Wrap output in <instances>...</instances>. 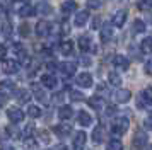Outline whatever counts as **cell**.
I'll return each instance as SVG.
<instances>
[{"label": "cell", "mask_w": 152, "mask_h": 150, "mask_svg": "<svg viewBox=\"0 0 152 150\" xmlns=\"http://www.w3.org/2000/svg\"><path fill=\"white\" fill-rule=\"evenodd\" d=\"M128 128H130V121H128V118H123V116L115 118L111 123V133L113 135H125L128 131Z\"/></svg>", "instance_id": "cell-1"}, {"label": "cell", "mask_w": 152, "mask_h": 150, "mask_svg": "<svg viewBox=\"0 0 152 150\" xmlns=\"http://www.w3.org/2000/svg\"><path fill=\"white\" fill-rule=\"evenodd\" d=\"M7 118L15 125V123H21L24 119V113L19 108H10V109H7Z\"/></svg>", "instance_id": "cell-2"}, {"label": "cell", "mask_w": 152, "mask_h": 150, "mask_svg": "<svg viewBox=\"0 0 152 150\" xmlns=\"http://www.w3.org/2000/svg\"><path fill=\"white\" fill-rule=\"evenodd\" d=\"M2 70H4V74H7V75L17 74V70H19V63L14 61V60H4V63H2Z\"/></svg>", "instance_id": "cell-3"}, {"label": "cell", "mask_w": 152, "mask_h": 150, "mask_svg": "<svg viewBox=\"0 0 152 150\" xmlns=\"http://www.w3.org/2000/svg\"><path fill=\"white\" fill-rule=\"evenodd\" d=\"M130 99H132V92L128 89H120V90L115 92V101L118 104H125V102H128Z\"/></svg>", "instance_id": "cell-4"}, {"label": "cell", "mask_w": 152, "mask_h": 150, "mask_svg": "<svg viewBox=\"0 0 152 150\" xmlns=\"http://www.w3.org/2000/svg\"><path fill=\"white\" fill-rule=\"evenodd\" d=\"M147 104H152V87H147L140 92V101H138V106L144 108Z\"/></svg>", "instance_id": "cell-5"}, {"label": "cell", "mask_w": 152, "mask_h": 150, "mask_svg": "<svg viewBox=\"0 0 152 150\" xmlns=\"http://www.w3.org/2000/svg\"><path fill=\"white\" fill-rule=\"evenodd\" d=\"M125 22H126V12H125V10H118V12L113 15V19H111V26L123 27Z\"/></svg>", "instance_id": "cell-6"}, {"label": "cell", "mask_w": 152, "mask_h": 150, "mask_svg": "<svg viewBox=\"0 0 152 150\" xmlns=\"http://www.w3.org/2000/svg\"><path fill=\"white\" fill-rule=\"evenodd\" d=\"M77 84L80 85V87L84 89H89L92 87V75L87 74V72H84V74H80L79 77H77Z\"/></svg>", "instance_id": "cell-7"}, {"label": "cell", "mask_w": 152, "mask_h": 150, "mask_svg": "<svg viewBox=\"0 0 152 150\" xmlns=\"http://www.w3.org/2000/svg\"><path fill=\"white\" fill-rule=\"evenodd\" d=\"M86 140H87V135L84 131H77L75 135H74V149L80 150L86 145Z\"/></svg>", "instance_id": "cell-8"}, {"label": "cell", "mask_w": 152, "mask_h": 150, "mask_svg": "<svg viewBox=\"0 0 152 150\" xmlns=\"http://www.w3.org/2000/svg\"><path fill=\"white\" fill-rule=\"evenodd\" d=\"M75 70H77V67H75V63H72V61H65V63L60 65V72L65 77H72V75L75 74Z\"/></svg>", "instance_id": "cell-9"}, {"label": "cell", "mask_w": 152, "mask_h": 150, "mask_svg": "<svg viewBox=\"0 0 152 150\" xmlns=\"http://www.w3.org/2000/svg\"><path fill=\"white\" fill-rule=\"evenodd\" d=\"M145 145H147V135L144 131H137L135 136H133V147L135 149H142Z\"/></svg>", "instance_id": "cell-10"}, {"label": "cell", "mask_w": 152, "mask_h": 150, "mask_svg": "<svg viewBox=\"0 0 152 150\" xmlns=\"http://www.w3.org/2000/svg\"><path fill=\"white\" fill-rule=\"evenodd\" d=\"M113 63H115L116 68H121V70H126V68L130 67V60H128L126 56H123V55H116L115 60H113Z\"/></svg>", "instance_id": "cell-11"}, {"label": "cell", "mask_w": 152, "mask_h": 150, "mask_svg": "<svg viewBox=\"0 0 152 150\" xmlns=\"http://www.w3.org/2000/svg\"><path fill=\"white\" fill-rule=\"evenodd\" d=\"M53 131H55V135H58L60 138H65V136L70 135L72 128H70V125H56V126H53Z\"/></svg>", "instance_id": "cell-12"}, {"label": "cell", "mask_w": 152, "mask_h": 150, "mask_svg": "<svg viewBox=\"0 0 152 150\" xmlns=\"http://www.w3.org/2000/svg\"><path fill=\"white\" fill-rule=\"evenodd\" d=\"M41 84H43L46 89H55V87H56V79H55V75H51V74L41 75Z\"/></svg>", "instance_id": "cell-13"}, {"label": "cell", "mask_w": 152, "mask_h": 150, "mask_svg": "<svg viewBox=\"0 0 152 150\" xmlns=\"http://www.w3.org/2000/svg\"><path fill=\"white\" fill-rule=\"evenodd\" d=\"M50 22H46V20H39L38 24H36V34L38 36H48L50 34Z\"/></svg>", "instance_id": "cell-14"}, {"label": "cell", "mask_w": 152, "mask_h": 150, "mask_svg": "<svg viewBox=\"0 0 152 150\" xmlns=\"http://www.w3.org/2000/svg\"><path fill=\"white\" fill-rule=\"evenodd\" d=\"M72 116H74V109L70 108V106H62V108L58 109V118L62 121H69Z\"/></svg>", "instance_id": "cell-15"}, {"label": "cell", "mask_w": 152, "mask_h": 150, "mask_svg": "<svg viewBox=\"0 0 152 150\" xmlns=\"http://www.w3.org/2000/svg\"><path fill=\"white\" fill-rule=\"evenodd\" d=\"M77 121L80 126H91L92 125V118H91L89 113H86V111H80L79 114H77Z\"/></svg>", "instance_id": "cell-16"}, {"label": "cell", "mask_w": 152, "mask_h": 150, "mask_svg": "<svg viewBox=\"0 0 152 150\" xmlns=\"http://www.w3.org/2000/svg\"><path fill=\"white\" fill-rule=\"evenodd\" d=\"M15 97H17V101L21 102V104H28V101L31 99V92H29L28 89H19L15 92Z\"/></svg>", "instance_id": "cell-17"}, {"label": "cell", "mask_w": 152, "mask_h": 150, "mask_svg": "<svg viewBox=\"0 0 152 150\" xmlns=\"http://www.w3.org/2000/svg\"><path fill=\"white\" fill-rule=\"evenodd\" d=\"M77 10V2L75 0H65L62 4V12L63 14H70Z\"/></svg>", "instance_id": "cell-18"}, {"label": "cell", "mask_w": 152, "mask_h": 150, "mask_svg": "<svg viewBox=\"0 0 152 150\" xmlns=\"http://www.w3.org/2000/svg\"><path fill=\"white\" fill-rule=\"evenodd\" d=\"M87 20H89V14L86 12V10H82V12H79L75 15V20H74V22H75L77 27H82V26H86Z\"/></svg>", "instance_id": "cell-19"}, {"label": "cell", "mask_w": 152, "mask_h": 150, "mask_svg": "<svg viewBox=\"0 0 152 150\" xmlns=\"http://www.w3.org/2000/svg\"><path fill=\"white\" fill-rule=\"evenodd\" d=\"M92 140H94V143H101L104 142V128L103 126H97V128H94V131H92Z\"/></svg>", "instance_id": "cell-20"}, {"label": "cell", "mask_w": 152, "mask_h": 150, "mask_svg": "<svg viewBox=\"0 0 152 150\" xmlns=\"http://www.w3.org/2000/svg\"><path fill=\"white\" fill-rule=\"evenodd\" d=\"M140 50H142V53L151 55L152 53V38H145V39H142V43H140Z\"/></svg>", "instance_id": "cell-21"}, {"label": "cell", "mask_w": 152, "mask_h": 150, "mask_svg": "<svg viewBox=\"0 0 152 150\" xmlns=\"http://www.w3.org/2000/svg\"><path fill=\"white\" fill-rule=\"evenodd\" d=\"M72 50H74V43H72L70 39L62 41V43H60V51H62L63 55H70V53H72Z\"/></svg>", "instance_id": "cell-22"}, {"label": "cell", "mask_w": 152, "mask_h": 150, "mask_svg": "<svg viewBox=\"0 0 152 150\" xmlns=\"http://www.w3.org/2000/svg\"><path fill=\"white\" fill-rule=\"evenodd\" d=\"M87 104H89L92 109H96V111H99V109L103 108V101H101V97H97V95H92L89 101H87Z\"/></svg>", "instance_id": "cell-23"}, {"label": "cell", "mask_w": 152, "mask_h": 150, "mask_svg": "<svg viewBox=\"0 0 152 150\" xmlns=\"http://www.w3.org/2000/svg\"><path fill=\"white\" fill-rule=\"evenodd\" d=\"M113 36V29H111L110 24H104L103 27H101V39L103 41H108Z\"/></svg>", "instance_id": "cell-24"}, {"label": "cell", "mask_w": 152, "mask_h": 150, "mask_svg": "<svg viewBox=\"0 0 152 150\" xmlns=\"http://www.w3.org/2000/svg\"><path fill=\"white\" fill-rule=\"evenodd\" d=\"M106 150H123V143L120 142L118 138H113V140H110V142H108Z\"/></svg>", "instance_id": "cell-25"}, {"label": "cell", "mask_w": 152, "mask_h": 150, "mask_svg": "<svg viewBox=\"0 0 152 150\" xmlns=\"http://www.w3.org/2000/svg\"><path fill=\"white\" fill-rule=\"evenodd\" d=\"M79 46H80L82 51H87L91 48V38L89 36H80V38H79Z\"/></svg>", "instance_id": "cell-26"}, {"label": "cell", "mask_w": 152, "mask_h": 150, "mask_svg": "<svg viewBox=\"0 0 152 150\" xmlns=\"http://www.w3.org/2000/svg\"><path fill=\"white\" fill-rule=\"evenodd\" d=\"M108 80H110L111 85H115V87H118L120 84H121V77L116 74V72H110V75H108Z\"/></svg>", "instance_id": "cell-27"}, {"label": "cell", "mask_w": 152, "mask_h": 150, "mask_svg": "<svg viewBox=\"0 0 152 150\" xmlns=\"http://www.w3.org/2000/svg\"><path fill=\"white\" fill-rule=\"evenodd\" d=\"M137 7L138 10H151L152 9V0H137Z\"/></svg>", "instance_id": "cell-28"}, {"label": "cell", "mask_w": 152, "mask_h": 150, "mask_svg": "<svg viewBox=\"0 0 152 150\" xmlns=\"http://www.w3.org/2000/svg\"><path fill=\"white\" fill-rule=\"evenodd\" d=\"M19 15H21V17H31V15H34V9L31 5H24L21 10H19Z\"/></svg>", "instance_id": "cell-29"}, {"label": "cell", "mask_w": 152, "mask_h": 150, "mask_svg": "<svg viewBox=\"0 0 152 150\" xmlns=\"http://www.w3.org/2000/svg\"><path fill=\"white\" fill-rule=\"evenodd\" d=\"M19 34H21L22 38H28L29 34H31V26L26 24V22H22L21 26H19Z\"/></svg>", "instance_id": "cell-30"}, {"label": "cell", "mask_w": 152, "mask_h": 150, "mask_svg": "<svg viewBox=\"0 0 152 150\" xmlns=\"http://www.w3.org/2000/svg\"><path fill=\"white\" fill-rule=\"evenodd\" d=\"M28 114L31 116V118H39V116H41V109L38 108V106H29Z\"/></svg>", "instance_id": "cell-31"}, {"label": "cell", "mask_w": 152, "mask_h": 150, "mask_svg": "<svg viewBox=\"0 0 152 150\" xmlns=\"http://www.w3.org/2000/svg\"><path fill=\"white\" fill-rule=\"evenodd\" d=\"M133 31H135V33H144V31H145L144 20H140V19L133 20Z\"/></svg>", "instance_id": "cell-32"}, {"label": "cell", "mask_w": 152, "mask_h": 150, "mask_svg": "<svg viewBox=\"0 0 152 150\" xmlns=\"http://www.w3.org/2000/svg\"><path fill=\"white\" fill-rule=\"evenodd\" d=\"M70 99L75 101V102H79V101H82L84 99V94L82 92H77V90H72V92H70Z\"/></svg>", "instance_id": "cell-33"}, {"label": "cell", "mask_w": 152, "mask_h": 150, "mask_svg": "<svg viewBox=\"0 0 152 150\" xmlns=\"http://www.w3.org/2000/svg\"><path fill=\"white\" fill-rule=\"evenodd\" d=\"M34 94H36V99H38V101H46V94H45V92H43V90H39V89H38V85H34Z\"/></svg>", "instance_id": "cell-34"}, {"label": "cell", "mask_w": 152, "mask_h": 150, "mask_svg": "<svg viewBox=\"0 0 152 150\" xmlns=\"http://www.w3.org/2000/svg\"><path fill=\"white\" fill-rule=\"evenodd\" d=\"M5 131H7V135L10 136V138H19V130H15V128H7Z\"/></svg>", "instance_id": "cell-35"}, {"label": "cell", "mask_w": 152, "mask_h": 150, "mask_svg": "<svg viewBox=\"0 0 152 150\" xmlns=\"http://www.w3.org/2000/svg\"><path fill=\"white\" fill-rule=\"evenodd\" d=\"M24 145L28 147V149H36V143H34V138H26V142H24Z\"/></svg>", "instance_id": "cell-36"}, {"label": "cell", "mask_w": 152, "mask_h": 150, "mask_svg": "<svg viewBox=\"0 0 152 150\" xmlns=\"http://www.w3.org/2000/svg\"><path fill=\"white\" fill-rule=\"evenodd\" d=\"M63 99H65V94H63V92H56V94L53 95V102H62Z\"/></svg>", "instance_id": "cell-37"}, {"label": "cell", "mask_w": 152, "mask_h": 150, "mask_svg": "<svg viewBox=\"0 0 152 150\" xmlns=\"http://www.w3.org/2000/svg\"><path fill=\"white\" fill-rule=\"evenodd\" d=\"M39 138L43 140V143H50L51 142V140H50V135L46 133V131H41V133H39Z\"/></svg>", "instance_id": "cell-38"}, {"label": "cell", "mask_w": 152, "mask_h": 150, "mask_svg": "<svg viewBox=\"0 0 152 150\" xmlns=\"http://www.w3.org/2000/svg\"><path fill=\"white\" fill-rule=\"evenodd\" d=\"M145 74L147 75H152V58L147 63H145Z\"/></svg>", "instance_id": "cell-39"}, {"label": "cell", "mask_w": 152, "mask_h": 150, "mask_svg": "<svg viewBox=\"0 0 152 150\" xmlns=\"http://www.w3.org/2000/svg\"><path fill=\"white\" fill-rule=\"evenodd\" d=\"M99 24H101V19H99V17H96V19L92 20V29H101V27H99Z\"/></svg>", "instance_id": "cell-40"}, {"label": "cell", "mask_w": 152, "mask_h": 150, "mask_svg": "<svg viewBox=\"0 0 152 150\" xmlns=\"http://www.w3.org/2000/svg\"><path fill=\"white\" fill-rule=\"evenodd\" d=\"M101 5V2H94V0H89V7H92V9H97V7Z\"/></svg>", "instance_id": "cell-41"}, {"label": "cell", "mask_w": 152, "mask_h": 150, "mask_svg": "<svg viewBox=\"0 0 152 150\" xmlns=\"http://www.w3.org/2000/svg\"><path fill=\"white\" fill-rule=\"evenodd\" d=\"M12 85H14V84H12L10 80H4L2 82V87L4 89H9V87H12Z\"/></svg>", "instance_id": "cell-42"}, {"label": "cell", "mask_w": 152, "mask_h": 150, "mask_svg": "<svg viewBox=\"0 0 152 150\" xmlns=\"http://www.w3.org/2000/svg\"><path fill=\"white\" fill-rule=\"evenodd\" d=\"M144 125H145V128H147V130H151V131H152V119H145Z\"/></svg>", "instance_id": "cell-43"}, {"label": "cell", "mask_w": 152, "mask_h": 150, "mask_svg": "<svg viewBox=\"0 0 152 150\" xmlns=\"http://www.w3.org/2000/svg\"><path fill=\"white\" fill-rule=\"evenodd\" d=\"M80 63H84V65H91V60L89 58H80Z\"/></svg>", "instance_id": "cell-44"}, {"label": "cell", "mask_w": 152, "mask_h": 150, "mask_svg": "<svg viewBox=\"0 0 152 150\" xmlns=\"http://www.w3.org/2000/svg\"><path fill=\"white\" fill-rule=\"evenodd\" d=\"M106 113H108V116H113V113H115V108H108V109H106Z\"/></svg>", "instance_id": "cell-45"}, {"label": "cell", "mask_w": 152, "mask_h": 150, "mask_svg": "<svg viewBox=\"0 0 152 150\" xmlns=\"http://www.w3.org/2000/svg\"><path fill=\"white\" fill-rule=\"evenodd\" d=\"M4 150H14V147H7V145H5V147H4Z\"/></svg>", "instance_id": "cell-46"}, {"label": "cell", "mask_w": 152, "mask_h": 150, "mask_svg": "<svg viewBox=\"0 0 152 150\" xmlns=\"http://www.w3.org/2000/svg\"><path fill=\"white\" fill-rule=\"evenodd\" d=\"M149 150H152V145H151V147H149Z\"/></svg>", "instance_id": "cell-47"}, {"label": "cell", "mask_w": 152, "mask_h": 150, "mask_svg": "<svg viewBox=\"0 0 152 150\" xmlns=\"http://www.w3.org/2000/svg\"><path fill=\"white\" fill-rule=\"evenodd\" d=\"M151 116H152V113H151Z\"/></svg>", "instance_id": "cell-48"}]
</instances>
